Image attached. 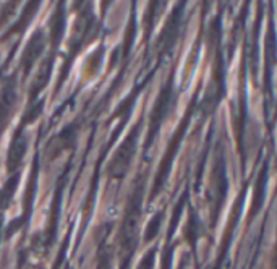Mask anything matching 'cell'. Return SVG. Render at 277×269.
Segmentation results:
<instances>
[{"mask_svg": "<svg viewBox=\"0 0 277 269\" xmlns=\"http://www.w3.org/2000/svg\"><path fill=\"white\" fill-rule=\"evenodd\" d=\"M130 158H132V149H127V148L120 149V152H118L117 159L113 161L112 172H115V169H117L118 166H122V167H127V166H128V162H130Z\"/></svg>", "mask_w": 277, "mask_h": 269, "instance_id": "obj_1", "label": "cell"}]
</instances>
